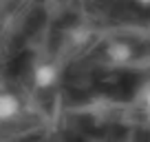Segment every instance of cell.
Wrapping results in <instances>:
<instances>
[{
  "label": "cell",
  "mask_w": 150,
  "mask_h": 142,
  "mask_svg": "<svg viewBox=\"0 0 150 142\" xmlns=\"http://www.w3.org/2000/svg\"><path fill=\"white\" fill-rule=\"evenodd\" d=\"M31 80L38 89H51L57 85L60 80V69H57L53 62H40V65L33 67L31 71Z\"/></svg>",
  "instance_id": "6da1fadb"
},
{
  "label": "cell",
  "mask_w": 150,
  "mask_h": 142,
  "mask_svg": "<svg viewBox=\"0 0 150 142\" xmlns=\"http://www.w3.org/2000/svg\"><path fill=\"white\" fill-rule=\"evenodd\" d=\"M22 111L20 98L11 91H0V124H9Z\"/></svg>",
  "instance_id": "7a4b0ae2"
},
{
  "label": "cell",
  "mask_w": 150,
  "mask_h": 142,
  "mask_svg": "<svg viewBox=\"0 0 150 142\" xmlns=\"http://www.w3.org/2000/svg\"><path fill=\"white\" fill-rule=\"evenodd\" d=\"M106 58L115 65H126L132 58V47L128 42H122V40H115L106 47Z\"/></svg>",
  "instance_id": "3957f363"
},
{
  "label": "cell",
  "mask_w": 150,
  "mask_h": 142,
  "mask_svg": "<svg viewBox=\"0 0 150 142\" xmlns=\"http://www.w3.org/2000/svg\"><path fill=\"white\" fill-rule=\"evenodd\" d=\"M141 104L146 111H150V85L144 87V91H141Z\"/></svg>",
  "instance_id": "277c9868"
},
{
  "label": "cell",
  "mask_w": 150,
  "mask_h": 142,
  "mask_svg": "<svg viewBox=\"0 0 150 142\" xmlns=\"http://www.w3.org/2000/svg\"><path fill=\"white\" fill-rule=\"evenodd\" d=\"M139 7H144V9H150V0H135Z\"/></svg>",
  "instance_id": "5b68a950"
},
{
  "label": "cell",
  "mask_w": 150,
  "mask_h": 142,
  "mask_svg": "<svg viewBox=\"0 0 150 142\" xmlns=\"http://www.w3.org/2000/svg\"><path fill=\"white\" fill-rule=\"evenodd\" d=\"M146 122H148V129H150V111H146Z\"/></svg>",
  "instance_id": "8992f818"
}]
</instances>
